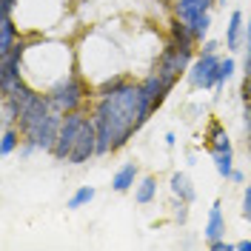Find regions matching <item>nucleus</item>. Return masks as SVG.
<instances>
[{
  "label": "nucleus",
  "instance_id": "f8f14e48",
  "mask_svg": "<svg viewBox=\"0 0 251 251\" xmlns=\"http://www.w3.org/2000/svg\"><path fill=\"white\" fill-rule=\"evenodd\" d=\"M15 37L17 31H15V23H12V15H3V20H0V57L15 49Z\"/></svg>",
  "mask_w": 251,
  "mask_h": 251
},
{
  "label": "nucleus",
  "instance_id": "6e6552de",
  "mask_svg": "<svg viewBox=\"0 0 251 251\" xmlns=\"http://www.w3.org/2000/svg\"><path fill=\"white\" fill-rule=\"evenodd\" d=\"M217 69H220V57L214 51H203V57L191 66L188 80L194 89H208V86H217Z\"/></svg>",
  "mask_w": 251,
  "mask_h": 251
},
{
  "label": "nucleus",
  "instance_id": "2eb2a0df",
  "mask_svg": "<svg viewBox=\"0 0 251 251\" xmlns=\"http://www.w3.org/2000/svg\"><path fill=\"white\" fill-rule=\"evenodd\" d=\"M172 43H177L180 49H188L191 51V46H194V34H191V29H188L186 20H174L172 23Z\"/></svg>",
  "mask_w": 251,
  "mask_h": 251
},
{
  "label": "nucleus",
  "instance_id": "6ab92c4d",
  "mask_svg": "<svg viewBox=\"0 0 251 251\" xmlns=\"http://www.w3.org/2000/svg\"><path fill=\"white\" fill-rule=\"evenodd\" d=\"M208 26H211V20H208V12L188 20V29H191V34H194V40H203L205 31H208Z\"/></svg>",
  "mask_w": 251,
  "mask_h": 251
},
{
  "label": "nucleus",
  "instance_id": "aec40b11",
  "mask_svg": "<svg viewBox=\"0 0 251 251\" xmlns=\"http://www.w3.org/2000/svg\"><path fill=\"white\" fill-rule=\"evenodd\" d=\"M208 149H211V151L231 149V143H228V137H226V131H223V126H220V123L211 126V140H208Z\"/></svg>",
  "mask_w": 251,
  "mask_h": 251
},
{
  "label": "nucleus",
  "instance_id": "b1692460",
  "mask_svg": "<svg viewBox=\"0 0 251 251\" xmlns=\"http://www.w3.org/2000/svg\"><path fill=\"white\" fill-rule=\"evenodd\" d=\"M243 217L251 223V186H246V194H243Z\"/></svg>",
  "mask_w": 251,
  "mask_h": 251
},
{
  "label": "nucleus",
  "instance_id": "f257e3e1",
  "mask_svg": "<svg viewBox=\"0 0 251 251\" xmlns=\"http://www.w3.org/2000/svg\"><path fill=\"white\" fill-rule=\"evenodd\" d=\"M146 123L143 120L140 86L120 83L114 92L103 94L94 109V126H97V154H109L128 143V137Z\"/></svg>",
  "mask_w": 251,
  "mask_h": 251
},
{
  "label": "nucleus",
  "instance_id": "c756f323",
  "mask_svg": "<svg viewBox=\"0 0 251 251\" xmlns=\"http://www.w3.org/2000/svg\"><path fill=\"white\" fill-rule=\"evenodd\" d=\"M223 3H226V0H223Z\"/></svg>",
  "mask_w": 251,
  "mask_h": 251
},
{
  "label": "nucleus",
  "instance_id": "dca6fc26",
  "mask_svg": "<svg viewBox=\"0 0 251 251\" xmlns=\"http://www.w3.org/2000/svg\"><path fill=\"white\" fill-rule=\"evenodd\" d=\"M240 37H243V12H234L228 17V29H226V46L240 49Z\"/></svg>",
  "mask_w": 251,
  "mask_h": 251
},
{
  "label": "nucleus",
  "instance_id": "39448f33",
  "mask_svg": "<svg viewBox=\"0 0 251 251\" xmlns=\"http://www.w3.org/2000/svg\"><path fill=\"white\" fill-rule=\"evenodd\" d=\"M80 100H83V83L77 77H63L51 92H49V103L51 109L60 111V114H69V111H77Z\"/></svg>",
  "mask_w": 251,
  "mask_h": 251
},
{
  "label": "nucleus",
  "instance_id": "f3484780",
  "mask_svg": "<svg viewBox=\"0 0 251 251\" xmlns=\"http://www.w3.org/2000/svg\"><path fill=\"white\" fill-rule=\"evenodd\" d=\"M214 157V166H217L220 177H226V180H231V149H220V151H211Z\"/></svg>",
  "mask_w": 251,
  "mask_h": 251
},
{
  "label": "nucleus",
  "instance_id": "423d86ee",
  "mask_svg": "<svg viewBox=\"0 0 251 251\" xmlns=\"http://www.w3.org/2000/svg\"><path fill=\"white\" fill-rule=\"evenodd\" d=\"M23 49H26V43H15V49H12L9 54H3V57H0V89H3V97H9V94L23 83V80H20Z\"/></svg>",
  "mask_w": 251,
  "mask_h": 251
},
{
  "label": "nucleus",
  "instance_id": "4468645a",
  "mask_svg": "<svg viewBox=\"0 0 251 251\" xmlns=\"http://www.w3.org/2000/svg\"><path fill=\"white\" fill-rule=\"evenodd\" d=\"M172 191L174 197H180V203H194V186L186 174H172Z\"/></svg>",
  "mask_w": 251,
  "mask_h": 251
},
{
  "label": "nucleus",
  "instance_id": "ddd939ff",
  "mask_svg": "<svg viewBox=\"0 0 251 251\" xmlns=\"http://www.w3.org/2000/svg\"><path fill=\"white\" fill-rule=\"evenodd\" d=\"M134 180H137V166L134 163H126L123 169L111 177V188L114 191H128V188L134 186Z\"/></svg>",
  "mask_w": 251,
  "mask_h": 251
},
{
  "label": "nucleus",
  "instance_id": "393cba45",
  "mask_svg": "<svg viewBox=\"0 0 251 251\" xmlns=\"http://www.w3.org/2000/svg\"><path fill=\"white\" fill-rule=\"evenodd\" d=\"M243 97H246V103H251V69L246 75V83H243Z\"/></svg>",
  "mask_w": 251,
  "mask_h": 251
},
{
  "label": "nucleus",
  "instance_id": "cd10ccee",
  "mask_svg": "<svg viewBox=\"0 0 251 251\" xmlns=\"http://www.w3.org/2000/svg\"><path fill=\"white\" fill-rule=\"evenodd\" d=\"M0 9H3V15H12V9H15V0H3V6H0Z\"/></svg>",
  "mask_w": 251,
  "mask_h": 251
},
{
  "label": "nucleus",
  "instance_id": "5701e85b",
  "mask_svg": "<svg viewBox=\"0 0 251 251\" xmlns=\"http://www.w3.org/2000/svg\"><path fill=\"white\" fill-rule=\"evenodd\" d=\"M234 75V60L231 57H226V60H220V69H217V86H223L226 80Z\"/></svg>",
  "mask_w": 251,
  "mask_h": 251
},
{
  "label": "nucleus",
  "instance_id": "20e7f679",
  "mask_svg": "<svg viewBox=\"0 0 251 251\" xmlns=\"http://www.w3.org/2000/svg\"><path fill=\"white\" fill-rule=\"evenodd\" d=\"M83 123H86V114H80V111H69V114L63 117L60 131H57V143H54V149H51V154L57 157V160H66V163H69Z\"/></svg>",
  "mask_w": 251,
  "mask_h": 251
},
{
  "label": "nucleus",
  "instance_id": "4be33fe9",
  "mask_svg": "<svg viewBox=\"0 0 251 251\" xmlns=\"http://www.w3.org/2000/svg\"><path fill=\"white\" fill-rule=\"evenodd\" d=\"M92 197H94V188H92V186H83V188H77V191L72 194V200H69V208H80V205L92 203Z\"/></svg>",
  "mask_w": 251,
  "mask_h": 251
},
{
  "label": "nucleus",
  "instance_id": "c85d7f7f",
  "mask_svg": "<svg viewBox=\"0 0 251 251\" xmlns=\"http://www.w3.org/2000/svg\"><path fill=\"white\" fill-rule=\"evenodd\" d=\"M234 249H240V251H251V240H243V243H237Z\"/></svg>",
  "mask_w": 251,
  "mask_h": 251
},
{
  "label": "nucleus",
  "instance_id": "9b49d317",
  "mask_svg": "<svg viewBox=\"0 0 251 251\" xmlns=\"http://www.w3.org/2000/svg\"><path fill=\"white\" fill-rule=\"evenodd\" d=\"M223 205L214 203L211 205V211H208V226H205V237L208 240H220V237L226 234V220H223V211H220Z\"/></svg>",
  "mask_w": 251,
  "mask_h": 251
},
{
  "label": "nucleus",
  "instance_id": "bb28decb",
  "mask_svg": "<svg viewBox=\"0 0 251 251\" xmlns=\"http://www.w3.org/2000/svg\"><path fill=\"white\" fill-rule=\"evenodd\" d=\"M211 249H214V251H231L234 246H228L226 240H211Z\"/></svg>",
  "mask_w": 251,
  "mask_h": 251
},
{
  "label": "nucleus",
  "instance_id": "a211bd4d",
  "mask_svg": "<svg viewBox=\"0 0 251 251\" xmlns=\"http://www.w3.org/2000/svg\"><path fill=\"white\" fill-rule=\"evenodd\" d=\"M154 194H157L154 177H146V180H140V186H137V191H134V200H137L140 205H146V203L154 200Z\"/></svg>",
  "mask_w": 251,
  "mask_h": 251
},
{
  "label": "nucleus",
  "instance_id": "0eeeda50",
  "mask_svg": "<svg viewBox=\"0 0 251 251\" xmlns=\"http://www.w3.org/2000/svg\"><path fill=\"white\" fill-rule=\"evenodd\" d=\"M172 92V86L166 83V80L160 77L157 72H151L149 77L140 83V103H143V120H149L151 117V111L166 100V94Z\"/></svg>",
  "mask_w": 251,
  "mask_h": 251
},
{
  "label": "nucleus",
  "instance_id": "9d476101",
  "mask_svg": "<svg viewBox=\"0 0 251 251\" xmlns=\"http://www.w3.org/2000/svg\"><path fill=\"white\" fill-rule=\"evenodd\" d=\"M211 3H214V0H177V17H180V20H186V23H188L191 17L205 15Z\"/></svg>",
  "mask_w": 251,
  "mask_h": 251
},
{
  "label": "nucleus",
  "instance_id": "a878e982",
  "mask_svg": "<svg viewBox=\"0 0 251 251\" xmlns=\"http://www.w3.org/2000/svg\"><path fill=\"white\" fill-rule=\"evenodd\" d=\"M246 69H251V20H249V37H246Z\"/></svg>",
  "mask_w": 251,
  "mask_h": 251
},
{
  "label": "nucleus",
  "instance_id": "412c9836",
  "mask_svg": "<svg viewBox=\"0 0 251 251\" xmlns=\"http://www.w3.org/2000/svg\"><path fill=\"white\" fill-rule=\"evenodd\" d=\"M17 143H20V131L17 128H12V126H6V131H3V154H12L17 149Z\"/></svg>",
  "mask_w": 251,
  "mask_h": 251
},
{
  "label": "nucleus",
  "instance_id": "f03ea898",
  "mask_svg": "<svg viewBox=\"0 0 251 251\" xmlns=\"http://www.w3.org/2000/svg\"><path fill=\"white\" fill-rule=\"evenodd\" d=\"M3 100H9L12 103V111H15V123L20 128V134L26 137L29 143V151L31 149H37V137H40V128L43 123L49 120V114H51V103H49V97L43 94L31 92L29 86H17L15 92L9 94V97H3Z\"/></svg>",
  "mask_w": 251,
  "mask_h": 251
},
{
  "label": "nucleus",
  "instance_id": "7ed1b4c3",
  "mask_svg": "<svg viewBox=\"0 0 251 251\" xmlns=\"http://www.w3.org/2000/svg\"><path fill=\"white\" fill-rule=\"evenodd\" d=\"M188 60H191V51H188V49H180L177 43H169V46L163 49L154 72L174 89V83L180 80V75L188 69Z\"/></svg>",
  "mask_w": 251,
  "mask_h": 251
},
{
  "label": "nucleus",
  "instance_id": "1a4fd4ad",
  "mask_svg": "<svg viewBox=\"0 0 251 251\" xmlns=\"http://www.w3.org/2000/svg\"><path fill=\"white\" fill-rule=\"evenodd\" d=\"M97 154V126H94V117L89 120L86 117V123L80 128L77 134V143H75V151L69 157V163H86L89 157Z\"/></svg>",
  "mask_w": 251,
  "mask_h": 251
}]
</instances>
